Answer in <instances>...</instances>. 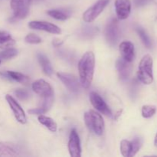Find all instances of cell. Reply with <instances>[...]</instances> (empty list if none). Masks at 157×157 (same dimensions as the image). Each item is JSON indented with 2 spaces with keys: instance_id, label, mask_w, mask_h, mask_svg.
<instances>
[{
  "instance_id": "cell-15",
  "label": "cell",
  "mask_w": 157,
  "mask_h": 157,
  "mask_svg": "<svg viewBox=\"0 0 157 157\" xmlns=\"http://www.w3.org/2000/svg\"><path fill=\"white\" fill-rule=\"evenodd\" d=\"M116 67L119 73V77L122 81H126L129 78L132 71L130 62H128L124 58L118 59L116 62Z\"/></svg>"
},
{
  "instance_id": "cell-21",
  "label": "cell",
  "mask_w": 157,
  "mask_h": 157,
  "mask_svg": "<svg viewBox=\"0 0 157 157\" xmlns=\"http://www.w3.org/2000/svg\"><path fill=\"white\" fill-rule=\"evenodd\" d=\"M48 15H50L52 18H55L57 20H61V21H64V20L67 19L69 15L66 14L61 10H58V9H52V10H49L47 12Z\"/></svg>"
},
{
  "instance_id": "cell-16",
  "label": "cell",
  "mask_w": 157,
  "mask_h": 157,
  "mask_svg": "<svg viewBox=\"0 0 157 157\" xmlns=\"http://www.w3.org/2000/svg\"><path fill=\"white\" fill-rule=\"evenodd\" d=\"M18 156V147L8 142H0V157Z\"/></svg>"
},
{
  "instance_id": "cell-7",
  "label": "cell",
  "mask_w": 157,
  "mask_h": 157,
  "mask_svg": "<svg viewBox=\"0 0 157 157\" xmlns=\"http://www.w3.org/2000/svg\"><path fill=\"white\" fill-rule=\"evenodd\" d=\"M6 100L8 102V104H9L11 110L13 112V114L15 116L16 121L18 123H20V124H25L27 123V117H26V115L24 110L21 108L19 104L9 94L6 95Z\"/></svg>"
},
{
  "instance_id": "cell-12",
  "label": "cell",
  "mask_w": 157,
  "mask_h": 157,
  "mask_svg": "<svg viewBox=\"0 0 157 157\" xmlns=\"http://www.w3.org/2000/svg\"><path fill=\"white\" fill-rule=\"evenodd\" d=\"M67 147H68L70 155L72 157L81 156V143H80L79 136L77 133L76 130H72L71 132Z\"/></svg>"
},
{
  "instance_id": "cell-4",
  "label": "cell",
  "mask_w": 157,
  "mask_h": 157,
  "mask_svg": "<svg viewBox=\"0 0 157 157\" xmlns=\"http://www.w3.org/2000/svg\"><path fill=\"white\" fill-rule=\"evenodd\" d=\"M110 0H98L96 3L90 6L83 14V19L85 22H92L104 10Z\"/></svg>"
},
{
  "instance_id": "cell-27",
  "label": "cell",
  "mask_w": 157,
  "mask_h": 157,
  "mask_svg": "<svg viewBox=\"0 0 157 157\" xmlns=\"http://www.w3.org/2000/svg\"><path fill=\"white\" fill-rule=\"evenodd\" d=\"M25 41L26 43H29V44H36L41 42V38L38 37V35H35V34L30 33L26 35L25 38Z\"/></svg>"
},
{
  "instance_id": "cell-11",
  "label": "cell",
  "mask_w": 157,
  "mask_h": 157,
  "mask_svg": "<svg viewBox=\"0 0 157 157\" xmlns=\"http://www.w3.org/2000/svg\"><path fill=\"white\" fill-rule=\"evenodd\" d=\"M32 90L37 94L42 97L43 98L50 96H54L53 89L52 86L43 79L35 81L32 84Z\"/></svg>"
},
{
  "instance_id": "cell-30",
  "label": "cell",
  "mask_w": 157,
  "mask_h": 157,
  "mask_svg": "<svg viewBox=\"0 0 157 157\" xmlns=\"http://www.w3.org/2000/svg\"><path fill=\"white\" fill-rule=\"evenodd\" d=\"M63 41H61V40L60 39H58V38H55V39L53 40V41H52V44H53L54 46H55V47H59L61 44H62Z\"/></svg>"
},
{
  "instance_id": "cell-6",
  "label": "cell",
  "mask_w": 157,
  "mask_h": 157,
  "mask_svg": "<svg viewBox=\"0 0 157 157\" xmlns=\"http://www.w3.org/2000/svg\"><path fill=\"white\" fill-rule=\"evenodd\" d=\"M120 36V30L118 21L116 18H112L108 21L105 29V37L107 42L110 45L117 44Z\"/></svg>"
},
{
  "instance_id": "cell-28",
  "label": "cell",
  "mask_w": 157,
  "mask_h": 157,
  "mask_svg": "<svg viewBox=\"0 0 157 157\" xmlns=\"http://www.w3.org/2000/svg\"><path fill=\"white\" fill-rule=\"evenodd\" d=\"M15 94L21 101H26L29 98V92L25 90H23V89H17V90H15Z\"/></svg>"
},
{
  "instance_id": "cell-33",
  "label": "cell",
  "mask_w": 157,
  "mask_h": 157,
  "mask_svg": "<svg viewBox=\"0 0 157 157\" xmlns=\"http://www.w3.org/2000/svg\"><path fill=\"white\" fill-rule=\"evenodd\" d=\"M0 64H1V59H0Z\"/></svg>"
},
{
  "instance_id": "cell-32",
  "label": "cell",
  "mask_w": 157,
  "mask_h": 157,
  "mask_svg": "<svg viewBox=\"0 0 157 157\" xmlns=\"http://www.w3.org/2000/svg\"><path fill=\"white\" fill-rule=\"evenodd\" d=\"M154 145L157 147V133L156 135V136H155V140H154Z\"/></svg>"
},
{
  "instance_id": "cell-26",
  "label": "cell",
  "mask_w": 157,
  "mask_h": 157,
  "mask_svg": "<svg viewBox=\"0 0 157 157\" xmlns=\"http://www.w3.org/2000/svg\"><path fill=\"white\" fill-rule=\"evenodd\" d=\"M142 142L141 140L139 138H135L133 141H131V153H130V157L134 156L140 149Z\"/></svg>"
},
{
  "instance_id": "cell-8",
  "label": "cell",
  "mask_w": 157,
  "mask_h": 157,
  "mask_svg": "<svg viewBox=\"0 0 157 157\" xmlns=\"http://www.w3.org/2000/svg\"><path fill=\"white\" fill-rule=\"evenodd\" d=\"M57 75H58V78L61 80V82L70 91L73 92V93L79 92L81 84L78 82V79L75 75L67 73H63V72H58Z\"/></svg>"
},
{
  "instance_id": "cell-10",
  "label": "cell",
  "mask_w": 157,
  "mask_h": 157,
  "mask_svg": "<svg viewBox=\"0 0 157 157\" xmlns=\"http://www.w3.org/2000/svg\"><path fill=\"white\" fill-rule=\"evenodd\" d=\"M29 27L35 30L44 31L52 34H61V30L58 26L52 23L43 21H32L29 23Z\"/></svg>"
},
{
  "instance_id": "cell-9",
  "label": "cell",
  "mask_w": 157,
  "mask_h": 157,
  "mask_svg": "<svg viewBox=\"0 0 157 157\" xmlns=\"http://www.w3.org/2000/svg\"><path fill=\"white\" fill-rule=\"evenodd\" d=\"M90 101L92 105L94 108H96L98 111L104 114L107 117H111L112 112L105 101L96 92H91L90 94Z\"/></svg>"
},
{
  "instance_id": "cell-17",
  "label": "cell",
  "mask_w": 157,
  "mask_h": 157,
  "mask_svg": "<svg viewBox=\"0 0 157 157\" xmlns=\"http://www.w3.org/2000/svg\"><path fill=\"white\" fill-rule=\"evenodd\" d=\"M15 44V41L12 35L7 32L0 31V48L6 49Z\"/></svg>"
},
{
  "instance_id": "cell-24",
  "label": "cell",
  "mask_w": 157,
  "mask_h": 157,
  "mask_svg": "<svg viewBox=\"0 0 157 157\" xmlns=\"http://www.w3.org/2000/svg\"><path fill=\"white\" fill-rule=\"evenodd\" d=\"M156 107L153 105H144L142 107V116L144 118H150L156 113Z\"/></svg>"
},
{
  "instance_id": "cell-18",
  "label": "cell",
  "mask_w": 157,
  "mask_h": 157,
  "mask_svg": "<svg viewBox=\"0 0 157 157\" xmlns=\"http://www.w3.org/2000/svg\"><path fill=\"white\" fill-rule=\"evenodd\" d=\"M38 122L41 124L44 125L46 128L48 129L51 132L55 133L58 129V125H57L56 122L54 121L52 118L49 117H46L43 114H40L38 117Z\"/></svg>"
},
{
  "instance_id": "cell-5",
  "label": "cell",
  "mask_w": 157,
  "mask_h": 157,
  "mask_svg": "<svg viewBox=\"0 0 157 157\" xmlns=\"http://www.w3.org/2000/svg\"><path fill=\"white\" fill-rule=\"evenodd\" d=\"M30 0H11L10 6L13 10L14 18L22 19L28 15L29 12Z\"/></svg>"
},
{
  "instance_id": "cell-20",
  "label": "cell",
  "mask_w": 157,
  "mask_h": 157,
  "mask_svg": "<svg viewBox=\"0 0 157 157\" xmlns=\"http://www.w3.org/2000/svg\"><path fill=\"white\" fill-rule=\"evenodd\" d=\"M7 75H9V78L13 79L14 81H18V82L21 83V84H26L29 83V77L26 75H23V74L19 73V72L16 71H7Z\"/></svg>"
},
{
  "instance_id": "cell-22",
  "label": "cell",
  "mask_w": 157,
  "mask_h": 157,
  "mask_svg": "<svg viewBox=\"0 0 157 157\" xmlns=\"http://www.w3.org/2000/svg\"><path fill=\"white\" fill-rule=\"evenodd\" d=\"M121 153L124 156H130L131 153V141L124 140L121 143Z\"/></svg>"
},
{
  "instance_id": "cell-31",
  "label": "cell",
  "mask_w": 157,
  "mask_h": 157,
  "mask_svg": "<svg viewBox=\"0 0 157 157\" xmlns=\"http://www.w3.org/2000/svg\"><path fill=\"white\" fill-rule=\"evenodd\" d=\"M135 2H136V4L137 6H142L147 2V0H135Z\"/></svg>"
},
{
  "instance_id": "cell-14",
  "label": "cell",
  "mask_w": 157,
  "mask_h": 157,
  "mask_svg": "<svg viewBox=\"0 0 157 157\" xmlns=\"http://www.w3.org/2000/svg\"><path fill=\"white\" fill-rule=\"evenodd\" d=\"M122 58L128 62H132L135 57L134 45L130 41H123L121 43L119 47Z\"/></svg>"
},
{
  "instance_id": "cell-1",
  "label": "cell",
  "mask_w": 157,
  "mask_h": 157,
  "mask_svg": "<svg viewBox=\"0 0 157 157\" xmlns=\"http://www.w3.org/2000/svg\"><path fill=\"white\" fill-rule=\"evenodd\" d=\"M95 67V56L92 52H87L81 58L78 64V71L81 84L87 89L91 85Z\"/></svg>"
},
{
  "instance_id": "cell-13",
  "label": "cell",
  "mask_w": 157,
  "mask_h": 157,
  "mask_svg": "<svg viewBox=\"0 0 157 157\" xmlns=\"http://www.w3.org/2000/svg\"><path fill=\"white\" fill-rule=\"evenodd\" d=\"M117 16L120 20H124L130 16L131 12L130 0H116L115 1Z\"/></svg>"
},
{
  "instance_id": "cell-29",
  "label": "cell",
  "mask_w": 157,
  "mask_h": 157,
  "mask_svg": "<svg viewBox=\"0 0 157 157\" xmlns=\"http://www.w3.org/2000/svg\"><path fill=\"white\" fill-rule=\"evenodd\" d=\"M28 113H30L32 115H40V114H44V113H46L45 110L42 108L41 107H38V108H32L30 109V110H28Z\"/></svg>"
},
{
  "instance_id": "cell-3",
  "label": "cell",
  "mask_w": 157,
  "mask_h": 157,
  "mask_svg": "<svg viewBox=\"0 0 157 157\" xmlns=\"http://www.w3.org/2000/svg\"><path fill=\"white\" fill-rule=\"evenodd\" d=\"M153 58L150 55H147L141 59L139 64L137 77L144 84H150L153 81Z\"/></svg>"
},
{
  "instance_id": "cell-2",
  "label": "cell",
  "mask_w": 157,
  "mask_h": 157,
  "mask_svg": "<svg viewBox=\"0 0 157 157\" xmlns=\"http://www.w3.org/2000/svg\"><path fill=\"white\" fill-rule=\"evenodd\" d=\"M84 122L90 131L97 136H101L104 133V122L102 116L93 110H90L84 113Z\"/></svg>"
},
{
  "instance_id": "cell-19",
  "label": "cell",
  "mask_w": 157,
  "mask_h": 157,
  "mask_svg": "<svg viewBox=\"0 0 157 157\" xmlns=\"http://www.w3.org/2000/svg\"><path fill=\"white\" fill-rule=\"evenodd\" d=\"M38 60L40 65L42 67V70L44 72V74L48 76H51L53 74V68H52V64H51L48 58L45 55H42V54H38Z\"/></svg>"
},
{
  "instance_id": "cell-25",
  "label": "cell",
  "mask_w": 157,
  "mask_h": 157,
  "mask_svg": "<svg viewBox=\"0 0 157 157\" xmlns=\"http://www.w3.org/2000/svg\"><path fill=\"white\" fill-rule=\"evenodd\" d=\"M136 32H137L138 35H139V36L140 37L141 40H142V41L144 42V44H145L146 47L147 48L151 47V41H150V38L148 37L147 34L146 33L145 31H144L143 29H141V28H138V29H136Z\"/></svg>"
},
{
  "instance_id": "cell-23",
  "label": "cell",
  "mask_w": 157,
  "mask_h": 157,
  "mask_svg": "<svg viewBox=\"0 0 157 157\" xmlns=\"http://www.w3.org/2000/svg\"><path fill=\"white\" fill-rule=\"evenodd\" d=\"M18 55V51L12 48L4 49L3 52H0V59H10V58H14Z\"/></svg>"
}]
</instances>
